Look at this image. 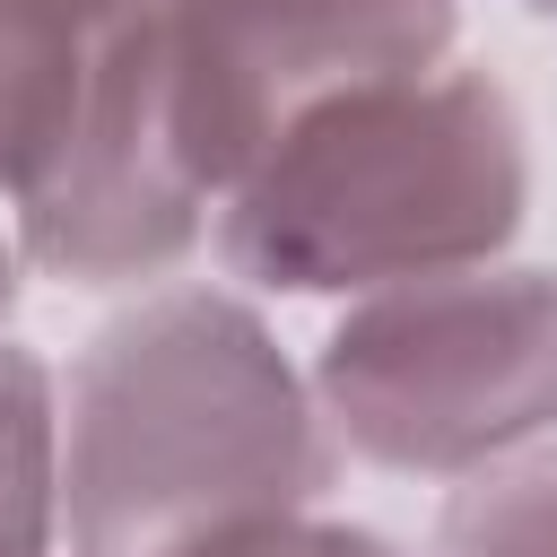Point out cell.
Segmentation results:
<instances>
[{
  "label": "cell",
  "mask_w": 557,
  "mask_h": 557,
  "mask_svg": "<svg viewBox=\"0 0 557 557\" xmlns=\"http://www.w3.org/2000/svg\"><path fill=\"white\" fill-rule=\"evenodd\" d=\"M322 487V400L244 296L165 287L78 348L61 392L70 557H209Z\"/></svg>",
  "instance_id": "cell-1"
},
{
  "label": "cell",
  "mask_w": 557,
  "mask_h": 557,
  "mask_svg": "<svg viewBox=\"0 0 557 557\" xmlns=\"http://www.w3.org/2000/svg\"><path fill=\"white\" fill-rule=\"evenodd\" d=\"M531 209L505 78L435 61L296 113L218 200V261L261 296H374L496 261Z\"/></svg>",
  "instance_id": "cell-2"
},
{
  "label": "cell",
  "mask_w": 557,
  "mask_h": 557,
  "mask_svg": "<svg viewBox=\"0 0 557 557\" xmlns=\"http://www.w3.org/2000/svg\"><path fill=\"white\" fill-rule=\"evenodd\" d=\"M313 400L331 444L400 479H470L557 426V270L470 261L357 296Z\"/></svg>",
  "instance_id": "cell-3"
},
{
  "label": "cell",
  "mask_w": 557,
  "mask_h": 557,
  "mask_svg": "<svg viewBox=\"0 0 557 557\" xmlns=\"http://www.w3.org/2000/svg\"><path fill=\"white\" fill-rule=\"evenodd\" d=\"M453 0H165L174 122L209 200H226L261 148L374 78L435 70L453 52Z\"/></svg>",
  "instance_id": "cell-4"
},
{
  "label": "cell",
  "mask_w": 557,
  "mask_h": 557,
  "mask_svg": "<svg viewBox=\"0 0 557 557\" xmlns=\"http://www.w3.org/2000/svg\"><path fill=\"white\" fill-rule=\"evenodd\" d=\"M9 209H17V252L70 287H139L191 261L209 226V183L191 174V148L174 122L165 0L139 26H122L70 131L52 139L44 174Z\"/></svg>",
  "instance_id": "cell-5"
},
{
  "label": "cell",
  "mask_w": 557,
  "mask_h": 557,
  "mask_svg": "<svg viewBox=\"0 0 557 557\" xmlns=\"http://www.w3.org/2000/svg\"><path fill=\"white\" fill-rule=\"evenodd\" d=\"M157 0H0V200H17L70 131L87 78Z\"/></svg>",
  "instance_id": "cell-6"
},
{
  "label": "cell",
  "mask_w": 557,
  "mask_h": 557,
  "mask_svg": "<svg viewBox=\"0 0 557 557\" xmlns=\"http://www.w3.org/2000/svg\"><path fill=\"white\" fill-rule=\"evenodd\" d=\"M61 540V392L52 366L0 339V557H52Z\"/></svg>",
  "instance_id": "cell-7"
},
{
  "label": "cell",
  "mask_w": 557,
  "mask_h": 557,
  "mask_svg": "<svg viewBox=\"0 0 557 557\" xmlns=\"http://www.w3.org/2000/svg\"><path fill=\"white\" fill-rule=\"evenodd\" d=\"M435 557H557V444L470 470L435 513Z\"/></svg>",
  "instance_id": "cell-8"
},
{
  "label": "cell",
  "mask_w": 557,
  "mask_h": 557,
  "mask_svg": "<svg viewBox=\"0 0 557 557\" xmlns=\"http://www.w3.org/2000/svg\"><path fill=\"white\" fill-rule=\"evenodd\" d=\"M209 557H400V540L366 531V522H313V513H287V522H261Z\"/></svg>",
  "instance_id": "cell-9"
},
{
  "label": "cell",
  "mask_w": 557,
  "mask_h": 557,
  "mask_svg": "<svg viewBox=\"0 0 557 557\" xmlns=\"http://www.w3.org/2000/svg\"><path fill=\"white\" fill-rule=\"evenodd\" d=\"M17 270H26V252H17L9 235H0V322L17 313Z\"/></svg>",
  "instance_id": "cell-10"
},
{
  "label": "cell",
  "mask_w": 557,
  "mask_h": 557,
  "mask_svg": "<svg viewBox=\"0 0 557 557\" xmlns=\"http://www.w3.org/2000/svg\"><path fill=\"white\" fill-rule=\"evenodd\" d=\"M522 9H531V17H548V26H557V0H522Z\"/></svg>",
  "instance_id": "cell-11"
}]
</instances>
